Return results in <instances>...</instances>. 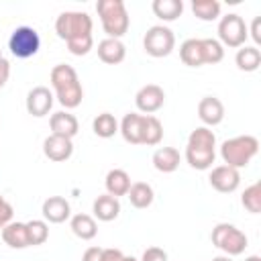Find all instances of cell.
Returning <instances> with one entry per match:
<instances>
[{
  "label": "cell",
  "mask_w": 261,
  "mask_h": 261,
  "mask_svg": "<svg viewBox=\"0 0 261 261\" xmlns=\"http://www.w3.org/2000/svg\"><path fill=\"white\" fill-rule=\"evenodd\" d=\"M51 86L55 90V98L57 102L65 108V110H71V108H77L84 100V88L80 84V77H77V71L67 65V63H57L53 69H51Z\"/></svg>",
  "instance_id": "1"
},
{
  "label": "cell",
  "mask_w": 261,
  "mask_h": 261,
  "mask_svg": "<svg viewBox=\"0 0 261 261\" xmlns=\"http://www.w3.org/2000/svg\"><path fill=\"white\" fill-rule=\"evenodd\" d=\"M216 159V135L208 126H198L190 133L186 145V161L198 171L212 167Z\"/></svg>",
  "instance_id": "2"
},
{
  "label": "cell",
  "mask_w": 261,
  "mask_h": 261,
  "mask_svg": "<svg viewBox=\"0 0 261 261\" xmlns=\"http://www.w3.org/2000/svg\"><path fill=\"white\" fill-rule=\"evenodd\" d=\"M179 59L188 67L214 65L224 59V47L216 39H186L179 45Z\"/></svg>",
  "instance_id": "3"
},
{
  "label": "cell",
  "mask_w": 261,
  "mask_h": 261,
  "mask_svg": "<svg viewBox=\"0 0 261 261\" xmlns=\"http://www.w3.org/2000/svg\"><path fill=\"white\" fill-rule=\"evenodd\" d=\"M257 153H259V141L253 135H239V137L226 139L220 145V157L224 165L234 169L247 167Z\"/></svg>",
  "instance_id": "4"
},
{
  "label": "cell",
  "mask_w": 261,
  "mask_h": 261,
  "mask_svg": "<svg viewBox=\"0 0 261 261\" xmlns=\"http://www.w3.org/2000/svg\"><path fill=\"white\" fill-rule=\"evenodd\" d=\"M96 12L108 39H120L130 27V18L122 0H98Z\"/></svg>",
  "instance_id": "5"
},
{
  "label": "cell",
  "mask_w": 261,
  "mask_h": 261,
  "mask_svg": "<svg viewBox=\"0 0 261 261\" xmlns=\"http://www.w3.org/2000/svg\"><path fill=\"white\" fill-rule=\"evenodd\" d=\"M92 27H94L92 16L88 12H80V10H65L55 20V33L65 43L90 39L92 37Z\"/></svg>",
  "instance_id": "6"
},
{
  "label": "cell",
  "mask_w": 261,
  "mask_h": 261,
  "mask_svg": "<svg viewBox=\"0 0 261 261\" xmlns=\"http://www.w3.org/2000/svg\"><path fill=\"white\" fill-rule=\"evenodd\" d=\"M210 239H212V245L228 257H237V255L245 253L247 243H249L247 234L241 228H237L234 224H228V222H218L212 228Z\"/></svg>",
  "instance_id": "7"
},
{
  "label": "cell",
  "mask_w": 261,
  "mask_h": 261,
  "mask_svg": "<svg viewBox=\"0 0 261 261\" xmlns=\"http://www.w3.org/2000/svg\"><path fill=\"white\" fill-rule=\"evenodd\" d=\"M8 49L16 59H29L39 53L41 37L33 27H16L8 37Z\"/></svg>",
  "instance_id": "8"
},
{
  "label": "cell",
  "mask_w": 261,
  "mask_h": 261,
  "mask_svg": "<svg viewBox=\"0 0 261 261\" xmlns=\"http://www.w3.org/2000/svg\"><path fill=\"white\" fill-rule=\"evenodd\" d=\"M247 37H249V29H247L243 16L230 12V14H226V16L220 18V22H218V39L220 41L218 43L222 47L239 49V47L245 45Z\"/></svg>",
  "instance_id": "9"
},
{
  "label": "cell",
  "mask_w": 261,
  "mask_h": 261,
  "mask_svg": "<svg viewBox=\"0 0 261 261\" xmlns=\"http://www.w3.org/2000/svg\"><path fill=\"white\" fill-rule=\"evenodd\" d=\"M175 47V35L165 24H155L147 29L143 37V49L151 57H167Z\"/></svg>",
  "instance_id": "10"
},
{
  "label": "cell",
  "mask_w": 261,
  "mask_h": 261,
  "mask_svg": "<svg viewBox=\"0 0 261 261\" xmlns=\"http://www.w3.org/2000/svg\"><path fill=\"white\" fill-rule=\"evenodd\" d=\"M135 104H137L139 112H143V114H153V112H157V110L165 104V92H163V88L157 86V84H147V86H143V88L137 92Z\"/></svg>",
  "instance_id": "11"
},
{
  "label": "cell",
  "mask_w": 261,
  "mask_h": 261,
  "mask_svg": "<svg viewBox=\"0 0 261 261\" xmlns=\"http://www.w3.org/2000/svg\"><path fill=\"white\" fill-rule=\"evenodd\" d=\"M208 181H210V186H212L216 192H220V194H230V192H234V190L239 188V184H241V173H239V169H234V167L216 165V167H212Z\"/></svg>",
  "instance_id": "12"
},
{
  "label": "cell",
  "mask_w": 261,
  "mask_h": 261,
  "mask_svg": "<svg viewBox=\"0 0 261 261\" xmlns=\"http://www.w3.org/2000/svg\"><path fill=\"white\" fill-rule=\"evenodd\" d=\"M53 92L47 86H35L29 94H27V112L31 116H47L51 106H53Z\"/></svg>",
  "instance_id": "13"
},
{
  "label": "cell",
  "mask_w": 261,
  "mask_h": 261,
  "mask_svg": "<svg viewBox=\"0 0 261 261\" xmlns=\"http://www.w3.org/2000/svg\"><path fill=\"white\" fill-rule=\"evenodd\" d=\"M41 212H43V220L45 222L61 224V222H65L71 216V206H69V202L63 196H49L43 202Z\"/></svg>",
  "instance_id": "14"
},
{
  "label": "cell",
  "mask_w": 261,
  "mask_h": 261,
  "mask_svg": "<svg viewBox=\"0 0 261 261\" xmlns=\"http://www.w3.org/2000/svg\"><path fill=\"white\" fill-rule=\"evenodd\" d=\"M43 153L47 159L55 161V163H61V161H67L73 153V143L71 139L67 137H59V135H49L45 141H43Z\"/></svg>",
  "instance_id": "15"
},
{
  "label": "cell",
  "mask_w": 261,
  "mask_h": 261,
  "mask_svg": "<svg viewBox=\"0 0 261 261\" xmlns=\"http://www.w3.org/2000/svg\"><path fill=\"white\" fill-rule=\"evenodd\" d=\"M198 118L210 128L224 120V104L216 96H204L198 102Z\"/></svg>",
  "instance_id": "16"
},
{
  "label": "cell",
  "mask_w": 261,
  "mask_h": 261,
  "mask_svg": "<svg viewBox=\"0 0 261 261\" xmlns=\"http://www.w3.org/2000/svg\"><path fill=\"white\" fill-rule=\"evenodd\" d=\"M49 126H51V135H59V137H67V139H73L80 130L77 118L67 110L53 112L49 118Z\"/></svg>",
  "instance_id": "17"
},
{
  "label": "cell",
  "mask_w": 261,
  "mask_h": 261,
  "mask_svg": "<svg viewBox=\"0 0 261 261\" xmlns=\"http://www.w3.org/2000/svg\"><path fill=\"white\" fill-rule=\"evenodd\" d=\"M98 57H100V61H104L108 65L122 63L126 57V47L120 39H108L106 37L98 43Z\"/></svg>",
  "instance_id": "18"
},
{
  "label": "cell",
  "mask_w": 261,
  "mask_h": 261,
  "mask_svg": "<svg viewBox=\"0 0 261 261\" xmlns=\"http://www.w3.org/2000/svg\"><path fill=\"white\" fill-rule=\"evenodd\" d=\"M92 212H94V218H98L102 222H110L120 214V202H118V198H114L110 194H102L94 200Z\"/></svg>",
  "instance_id": "19"
},
{
  "label": "cell",
  "mask_w": 261,
  "mask_h": 261,
  "mask_svg": "<svg viewBox=\"0 0 261 261\" xmlns=\"http://www.w3.org/2000/svg\"><path fill=\"white\" fill-rule=\"evenodd\" d=\"M179 151L175 147H159L153 153V167L161 173H173L179 167Z\"/></svg>",
  "instance_id": "20"
},
{
  "label": "cell",
  "mask_w": 261,
  "mask_h": 261,
  "mask_svg": "<svg viewBox=\"0 0 261 261\" xmlns=\"http://www.w3.org/2000/svg\"><path fill=\"white\" fill-rule=\"evenodd\" d=\"M2 241L10 249H27V247H31L29 232H27V222H8L2 228Z\"/></svg>",
  "instance_id": "21"
},
{
  "label": "cell",
  "mask_w": 261,
  "mask_h": 261,
  "mask_svg": "<svg viewBox=\"0 0 261 261\" xmlns=\"http://www.w3.org/2000/svg\"><path fill=\"white\" fill-rule=\"evenodd\" d=\"M163 139V124L157 116L153 114H143V124H141V145L153 147L159 145Z\"/></svg>",
  "instance_id": "22"
},
{
  "label": "cell",
  "mask_w": 261,
  "mask_h": 261,
  "mask_svg": "<svg viewBox=\"0 0 261 261\" xmlns=\"http://www.w3.org/2000/svg\"><path fill=\"white\" fill-rule=\"evenodd\" d=\"M141 124H143V114L139 112H128L118 124V130L122 139L130 145H141Z\"/></svg>",
  "instance_id": "23"
},
{
  "label": "cell",
  "mask_w": 261,
  "mask_h": 261,
  "mask_svg": "<svg viewBox=\"0 0 261 261\" xmlns=\"http://www.w3.org/2000/svg\"><path fill=\"white\" fill-rule=\"evenodd\" d=\"M104 186H106V194H110L114 198L126 196L128 194V188H130V175L124 169H110L106 173Z\"/></svg>",
  "instance_id": "24"
},
{
  "label": "cell",
  "mask_w": 261,
  "mask_h": 261,
  "mask_svg": "<svg viewBox=\"0 0 261 261\" xmlns=\"http://www.w3.org/2000/svg\"><path fill=\"white\" fill-rule=\"evenodd\" d=\"M69 226H71V232L82 241H92L98 234V224L90 214H82V212L73 214L69 220Z\"/></svg>",
  "instance_id": "25"
},
{
  "label": "cell",
  "mask_w": 261,
  "mask_h": 261,
  "mask_svg": "<svg viewBox=\"0 0 261 261\" xmlns=\"http://www.w3.org/2000/svg\"><path fill=\"white\" fill-rule=\"evenodd\" d=\"M126 196L130 200V206H135L139 210L149 208L153 204V200H155V192H153V188L147 181H135V184H130Z\"/></svg>",
  "instance_id": "26"
},
{
  "label": "cell",
  "mask_w": 261,
  "mask_h": 261,
  "mask_svg": "<svg viewBox=\"0 0 261 261\" xmlns=\"http://www.w3.org/2000/svg\"><path fill=\"white\" fill-rule=\"evenodd\" d=\"M234 63H237V67L241 71H257L259 65H261V51H259V47H255V45L253 47H247V45L239 47V51L234 55Z\"/></svg>",
  "instance_id": "27"
},
{
  "label": "cell",
  "mask_w": 261,
  "mask_h": 261,
  "mask_svg": "<svg viewBox=\"0 0 261 261\" xmlns=\"http://www.w3.org/2000/svg\"><path fill=\"white\" fill-rule=\"evenodd\" d=\"M151 8H153L157 18H161L165 22H171V20H177L181 16L184 2L181 0H153Z\"/></svg>",
  "instance_id": "28"
},
{
  "label": "cell",
  "mask_w": 261,
  "mask_h": 261,
  "mask_svg": "<svg viewBox=\"0 0 261 261\" xmlns=\"http://www.w3.org/2000/svg\"><path fill=\"white\" fill-rule=\"evenodd\" d=\"M92 130L100 137V139H110L118 133V120L114 118V114L110 112H102L92 120Z\"/></svg>",
  "instance_id": "29"
},
{
  "label": "cell",
  "mask_w": 261,
  "mask_h": 261,
  "mask_svg": "<svg viewBox=\"0 0 261 261\" xmlns=\"http://www.w3.org/2000/svg\"><path fill=\"white\" fill-rule=\"evenodd\" d=\"M220 2H216V0H194L192 2V12H194V16L196 18H200V20H206V22H210V20H216L218 16H220Z\"/></svg>",
  "instance_id": "30"
},
{
  "label": "cell",
  "mask_w": 261,
  "mask_h": 261,
  "mask_svg": "<svg viewBox=\"0 0 261 261\" xmlns=\"http://www.w3.org/2000/svg\"><path fill=\"white\" fill-rule=\"evenodd\" d=\"M27 232H29V243L31 247L35 245H43L49 239V224L41 218H33L27 222Z\"/></svg>",
  "instance_id": "31"
},
{
  "label": "cell",
  "mask_w": 261,
  "mask_h": 261,
  "mask_svg": "<svg viewBox=\"0 0 261 261\" xmlns=\"http://www.w3.org/2000/svg\"><path fill=\"white\" fill-rule=\"evenodd\" d=\"M241 204L249 212H253V214H259L261 212V184L259 181H255L249 188H245V192L241 196Z\"/></svg>",
  "instance_id": "32"
},
{
  "label": "cell",
  "mask_w": 261,
  "mask_h": 261,
  "mask_svg": "<svg viewBox=\"0 0 261 261\" xmlns=\"http://www.w3.org/2000/svg\"><path fill=\"white\" fill-rule=\"evenodd\" d=\"M12 216H14V208H12V204L0 194V230H2L8 222H12Z\"/></svg>",
  "instance_id": "33"
},
{
  "label": "cell",
  "mask_w": 261,
  "mask_h": 261,
  "mask_svg": "<svg viewBox=\"0 0 261 261\" xmlns=\"http://www.w3.org/2000/svg\"><path fill=\"white\" fill-rule=\"evenodd\" d=\"M141 261H167V253L161 247H147L143 251Z\"/></svg>",
  "instance_id": "34"
},
{
  "label": "cell",
  "mask_w": 261,
  "mask_h": 261,
  "mask_svg": "<svg viewBox=\"0 0 261 261\" xmlns=\"http://www.w3.org/2000/svg\"><path fill=\"white\" fill-rule=\"evenodd\" d=\"M122 257H124V253L120 249H114V247L102 249V261H122Z\"/></svg>",
  "instance_id": "35"
},
{
  "label": "cell",
  "mask_w": 261,
  "mask_h": 261,
  "mask_svg": "<svg viewBox=\"0 0 261 261\" xmlns=\"http://www.w3.org/2000/svg\"><path fill=\"white\" fill-rule=\"evenodd\" d=\"M8 77H10V61L6 57H0V88L6 86Z\"/></svg>",
  "instance_id": "36"
},
{
  "label": "cell",
  "mask_w": 261,
  "mask_h": 261,
  "mask_svg": "<svg viewBox=\"0 0 261 261\" xmlns=\"http://www.w3.org/2000/svg\"><path fill=\"white\" fill-rule=\"evenodd\" d=\"M249 35L253 37V41H255V47H257V45H261V18H259V16H255V18H253Z\"/></svg>",
  "instance_id": "37"
},
{
  "label": "cell",
  "mask_w": 261,
  "mask_h": 261,
  "mask_svg": "<svg viewBox=\"0 0 261 261\" xmlns=\"http://www.w3.org/2000/svg\"><path fill=\"white\" fill-rule=\"evenodd\" d=\"M82 261H102V249L100 247H88L82 255Z\"/></svg>",
  "instance_id": "38"
},
{
  "label": "cell",
  "mask_w": 261,
  "mask_h": 261,
  "mask_svg": "<svg viewBox=\"0 0 261 261\" xmlns=\"http://www.w3.org/2000/svg\"><path fill=\"white\" fill-rule=\"evenodd\" d=\"M212 261H232V259H230L228 255H218V257H214Z\"/></svg>",
  "instance_id": "39"
},
{
  "label": "cell",
  "mask_w": 261,
  "mask_h": 261,
  "mask_svg": "<svg viewBox=\"0 0 261 261\" xmlns=\"http://www.w3.org/2000/svg\"><path fill=\"white\" fill-rule=\"evenodd\" d=\"M245 261H261V257H259V255H249Z\"/></svg>",
  "instance_id": "40"
},
{
  "label": "cell",
  "mask_w": 261,
  "mask_h": 261,
  "mask_svg": "<svg viewBox=\"0 0 261 261\" xmlns=\"http://www.w3.org/2000/svg\"><path fill=\"white\" fill-rule=\"evenodd\" d=\"M122 261H139V259H135L133 255H124V257H122Z\"/></svg>",
  "instance_id": "41"
},
{
  "label": "cell",
  "mask_w": 261,
  "mask_h": 261,
  "mask_svg": "<svg viewBox=\"0 0 261 261\" xmlns=\"http://www.w3.org/2000/svg\"><path fill=\"white\" fill-rule=\"evenodd\" d=\"M0 57H2V51H0Z\"/></svg>",
  "instance_id": "42"
}]
</instances>
